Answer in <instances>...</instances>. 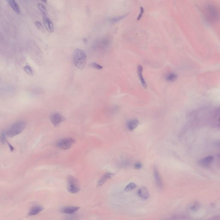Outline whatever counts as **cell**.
Instances as JSON below:
<instances>
[{"label":"cell","mask_w":220,"mask_h":220,"mask_svg":"<svg viewBox=\"0 0 220 220\" xmlns=\"http://www.w3.org/2000/svg\"><path fill=\"white\" fill-rule=\"evenodd\" d=\"M73 60L76 67L81 70L84 68L86 65L87 56L84 51L80 49H77L74 53Z\"/></svg>","instance_id":"cell-1"},{"label":"cell","mask_w":220,"mask_h":220,"mask_svg":"<svg viewBox=\"0 0 220 220\" xmlns=\"http://www.w3.org/2000/svg\"><path fill=\"white\" fill-rule=\"evenodd\" d=\"M26 125V123L25 121H19L14 123L10 125L6 131V135L9 137L13 138L22 132Z\"/></svg>","instance_id":"cell-2"},{"label":"cell","mask_w":220,"mask_h":220,"mask_svg":"<svg viewBox=\"0 0 220 220\" xmlns=\"http://www.w3.org/2000/svg\"><path fill=\"white\" fill-rule=\"evenodd\" d=\"M68 190L71 194H77L80 190L78 180L72 175H69L67 178Z\"/></svg>","instance_id":"cell-3"},{"label":"cell","mask_w":220,"mask_h":220,"mask_svg":"<svg viewBox=\"0 0 220 220\" xmlns=\"http://www.w3.org/2000/svg\"><path fill=\"white\" fill-rule=\"evenodd\" d=\"M76 141L72 138H65L60 140L57 143V146L60 149L67 150L71 148Z\"/></svg>","instance_id":"cell-4"},{"label":"cell","mask_w":220,"mask_h":220,"mask_svg":"<svg viewBox=\"0 0 220 220\" xmlns=\"http://www.w3.org/2000/svg\"><path fill=\"white\" fill-rule=\"evenodd\" d=\"M65 120V117L60 112L53 113L50 117L51 122L55 126H58Z\"/></svg>","instance_id":"cell-5"},{"label":"cell","mask_w":220,"mask_h":220,"mask_svg":"<svg viewBox=\"0 0 220 220\" xmlns=\"http://www.w3.org/2000/svg\"><path fill=\"white\" fill-rule=\"evenodd\" d=\"M206 12L208 17L210 19V21L213 22L217 20L218 13L217 10L215 7L211 5H209L206 8Z\"/></svg>","instance_id":"cell-6"},{"label":"cell","mask_w":220,"mask_h":220,"mask_svg":"<svg viewBox=\"0 0 220 220\" xmlns=\"http://www.w3.org/2000/svg\"><path fill=\"white\" fill-rule=\"evenodd\" d=\"M137 194L139 198L144 200H148L150 197L149 192L145 187H140L138 190Z\"/></svg>","instance_id":"cell-7"},{"label":"cell","mask_w":220,"mask_h":220,"mask_svg":"<svg viewBox=\"0 0 220 220\" xmlns=\"http://www.w3.org/2000/svg\"><path fill=\"white\" fill-rule=\"evenodd\" d=\"M43 22L45 29L47 32L50 33H52L54 32V25L52 21L46 16L43 17Z\"/></svg>","instance_id":"cell-8"},{"label":"cell","mask_w":220,"mask_h":220,"mask_svg":"<svg viewBox=\"0 0 220 220\" xmlns=\"http://www.w3.org/2000/svg\"><path fill=\"white\" fill-rule=\"evenodd\" d=\"M115 174L112 173H107L103 176L102 178L98 181L97 187L101 186L109 179H111L115 176Z\"/></svg>","instance_id":"cell-9"},{"label":"cell","mask_w":220,"mask_h":220,"mask_svg":"<svg viewBox=\"0 0 220 220\" xmlns=\"http://www.w3.org/2000/svg\"><path fill=\"white\" fill-rule=\"evenodd\" d=\"M7 1H8L11 8L13 9V10L15 11V13L18 14H20L21 10L20 7H19V5L16 2L15 0H7Z\"/></svg>","instance_id":"cell-10"},{"label":"cell","mask_w":220,"mask_h":220,"mask_svg":"<svg viewBox=\"0 0 220 220\" xmlns=\"http://www.w3.org/2000/svg\"><path fill=\"white\" fill-rule=\"evenodd\" d=\"M153 170H153V173H154V177L156 183L159 187H162L163 186L162 181L161 179L159 173L156 167H154Z\"/></svg>","instance_id":"cell-11"},{"label":"cell","mask_w":220,"mask_h":220,"mask_svg":"<svg viewBox=\"0 0 220 220\" xmlns=\"http://www.w3.org/2000/svg\"><path fill=\"white\" fill-rule=\"evenodd\" d=\"M80 208L77 206H70L65 207L62 210V212L68 214H74L79 210Z\"/></svg>","instance_id":"cell-12"},{"label":"cell","mask_w":220,"mask_h":220,"mask_svg":"<svg viewBox=\"0 0 220 220\" xmlns=\"http://www.w3.org/2000/svg\"><path fill=\"white\" fill-rule=\"evenodd\" d=\"M137 72L140 81H141V82L142 83L143 87L145 88V89H146V88H147V84H146L145 79L143 77V67H142V66H141V65H140L138 66Z\"/></svg>","instance_id":"cell-13"},{"label":"cell","mask_w":220,"mask_h":220,"mask_svg":"<svg viewBox=\"0 0 220 220\" xmlns=\"http://www.w3.org/2000/svg\"><path fill=\"white\" fill-rule=\"evenodd\" d=\"M214 157L212 156H209L205 157L200 161V163L204 167L209 166L212 162Z\"/></svg>","instance_id":"cell-14"},{"label":"cell","mask_w":220,"mask_h":220,"mask_svg":"<svg viewBox=\"0 0 220 220\" xmlns=\"http://www.w3.org/2000/svg\"><path fill=\"white\" fill-rule=\"evenodd\" d=\"M43 208L41 206H34L30 209L29 212V215L30 216H34L37 215L39 213L42 211L43 210Z\"/></svg>","instance_id":"cell-15"},{"label":"cell","mask_w":220,"mask_h":220,"mask_svg":"<svg viewBox=\"0 0 220 220\" xmlns=\"http://www.w3.org/2000/svg\"><path fill=\"white\" fill-rule=\"evenodd\" d=\"M139 124V120L134 119L129 121L127 123V126L129 130L133 131L136 128Z\"/></svg>","instance_id":"cell-16"},{"label":"cell","mask_w":220,"mask_h":220,"mask_svg":"<svg viewBox=\"0 0 220 220\" xmlns=\"http://www.w3.org/2000/svg\"><path fill=\"white\" fill-rule=\"evenodd\" d=\"M12 88L10 87H6L0 88V95H5L10 94L11 92H13Z\"/></svg>","instance_id":"cell-17"},{"label":"cell","mask_w":220,"mask_h":220,"mask_svg":"<svg viewBox=\"0 0 220 220\" xmlns=\"http://www.w3.org/2000/svg\"><path fill=\"white\" fill-rule=\"evenodd\" d=\"M177 78L178 76L177 74L173 73H171L167 76L166 79L168 81L174 82L177 80Z\"/></svg>","instance_id":"cell-18"},{"label":"cell","mask_w":220,"mask_h":220,"mask_svg":"<svg viewBox=\"0 0 220 220\" xmlns=\"http://www.w3.org/2000/svg\"><path fill=\"white\" fill-rule=\"evenodd\" d=\"M136 187V185L133 182H131L129 184H128V185L126 186L124 190H125V192L130 191L133 190L134 189H135Z\"/></svg>","instance_id":"cell-19"},{"label":"cell","mask_w":220,"mask_h":220,"mask_svg":"<svg viewBox=\"0 0 220 220\" xmlns=\"http://www.w3.org/2000/svg\"><path fill=\"white\" fill-rule=\"evenodd\" d=\"M38 8L44 16H46V14L47 13V10L44 5L41 4H38Z\"/></svg>","instance_id":"cell-20"},{"label":"cell","mask_w":220,"mask_h":220,"mask_svg":"<svg viewBox=\"0 0 220 220\" xmlns=\"http://www.w3.org/2000/svg\"><path fill=\"white\" fill-rule=\"evenodd\" d=\"M126 15H127V14L122 15V16H118V17L113 18L110 20V22L112 23L118 22L120 21V20H122V19L124 18Z\"/></svg>","instance_id":"cell-21"},{"label":"cell","mask_w":220,"mask_h":220,"mask_svg":"<svg viewBox=\"0 0 220 220\" xmlns=\"http://www.w3.org/2000/svg\"><path fill=\"white\" fill-rule=\"evenodd\" d=\"M6 132H3L0 135V141H1V143H3V144H5V142L6 141Z\"/></svg>","instance_id":"cell-22"},{"label":"cell","mask_w":220,"mask_h":220,"mask_svg":"<svg viewBox=\"0 0 220 220\" xmlns=\"http://www.w3.org/2000/svg\"><path fill=\"white\" fill-rule=\"evenodd\" d=\"M90 66H91V67H92V68H96V69H98V70H101V69H102L103 68L102 66L95 63H91V64H90Z\"/></svg>","instance_id":"cell-23"},{"label":"cell","mask_w":220,"mask_h":220,"mask_svg":"<svg viewBox=\"0 0 220 220\" xmlns=\"http://www.w3.org/2000/svg\"><path fill=\"white\" fill-rule=\"evenodd\" d=\"M24 69L25 70L26 72L28 74H29V75H33V70H32V68H31V67H30V66L27 65V66H25V67Z\"/></svg>","instance_id":"cell-24"},{"label":"cell","mask_w":220,"mask_h":220,"mask_svg":"<svg viewBox=\"0 0 220 220\" xmlns=\"http://www.w3.org/2000/svg\"><path fill=\"white\" fill-rule=\"evenodd\" d=\"M144 13V8H143L142 7H140V13H139V16H138V17L137 18L138 21L140 20V19H141V18H142V16H143V15Z\"/></svg>","instance_id":"cell-25"},{"label":"cell","mask_w":220,"mask_h":220,"mask_svg":"<svg viewBox=\"0 0 220 220\" xmlns=\"http://www.w3.org/2000/svg\"><path fill=\"white\" fill-rule=\"evenodd\" d=\"M35 25L37 26V27L39 28L40 29L42 30L43 29V27L42 24L39 22L36 21L35 22Z\"/></svg>","instance_id":"cell-26"},{"label":"cell","mask_w":220,"mask_h":220,"mask_svg":"<svg viewBox=\"0 0 220 220\" xmlns=\"http://www.w3.org/2000/svg\"><path fill=\"white\" fill-rule=\"evenodd\" d=\"M142 167H143V166H142V164L140 163H136L135 165V168L136 169H137V170H140L142 168Z\"/></svg>","instance_id":"cell-27"},{"label":"cell","mask_w":220,"mask_h":220,"mask_svg":"<svg viewBox=\"0 0 220 220\" xmlns=\"http://www.w3.org/2000/svg\"><path fill=\"white\" fill-rule=\"evenodd\" d=\"M40 1H42L44 3H46V2H47V1H46V0H40Z\"/></svg>","instance_id":"cell-28"}]
</instances>
